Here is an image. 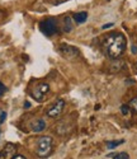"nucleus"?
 <instances>
[{
  "label": "nucleus",
  "instance_id": "obj_21",
  "mask_svg": "<svg viewBox=\"0 0 137 159\" xmlns=\"http://www.w3.org/2000/svg\"><path fill=\"white\" fill-rule=\"evenodd\" d=\"M0 113H2V110H0Z\"/></svg>",
  "mask_w": 137,
  "mask_h": 159
},
{
  "label": "nucleus",
  "instance_id": "obj_15",
  "mask_svg": "<svg viewBox=\"0 0 137 159\" xmlns=\"http://www.w3.org/2000/svg\"><path fill=\"white\" fill-rule=\"evenodd\" d=\"M5 92H7V87H5L2 82H0V97H2V96L5 93Z\"/></svg>",
  "mask_w": 137,
  "mask_h": 159
},
{
  "label": "nucleus",
  "instance_id": "obj_8",
  "mask_svg": "<svg viewBox=\"0 0 137 159\" xmlns=\"http://www.w3.org/2000/svg\"><path fill=\"white\" fill-rule=\"evenodd\" d=\"M74 20L76 23H84L86 19H88V13L86 11H79V13H75L73 16Z\"/></svg>",
  "mask_w": 137,
  "mask_h": 159
},
{
  "label": "nucleus",
  "instance_id": "obj_14",
  "mask_svg": "<svg viewBox=\"0 0 137 159\" xmlns=\"http://www.w3.org/2000/svg\"><path fill=\"white\" fill-rule=\"evenodd\" d=\"M121 111H122V113L123 115H127L128 112H130V106H122V107H121Z\"/></svg>",
  "mask_w": 137,
  "mask_h": 159
},
{
  "label": "nucleus",
  "instance_id": "obj_2",
  "mask_svg": "<svg viewBox=\"0 0 137 159\" xmlns=\"http://www.w3.org/2000/svg\"><path fill=\"white\" fill-rule=\"evenodd\" d=\"M53 150V140L51 136H41L37 140V155L39 158H47Z\"/></svg>",
  "mask_w": 137,
  "mask_h": 159
},
{
  "label": "nucleus",
  "instance_id": "obj_16",
  "mask_svg": "<svg viewBox=\"0 0 137 159\" xmlns=\"http://www.w3.org/2000/svg\"><path fill=\"white\" fill-rule=\"evenodd\" d=\"M5 117H7V112L2 111V113H0V125H2V124L4 122V120H5Z\"/></svg>",
  "mask_w": 137,
  "mask_h": 159
},
{
  "label": "nucleus",
  "instance_id": "obj_11",
  "mask_svg": "<svg viewBox=\"0 0 137 159\" xmlns=\"http://www.w3.org/2000/svg\"><path fill=\"white\" fill-rule=\"evenodd\" d=\"M64 31L65 32H71V30H73V25H71V22H70V18H65V20H64Z\"/></svg>",
  "mask_w": 137,
  "mask_h": 159
},
{
  "label": "nucleus",
  "instance_id": "obj_6",
  "mask_svg": "<svg viewBox=\"0 0 137 159\" xmlns=\"http://www.w3.org/2000/svg\"><path fill=\"white\" fill-rule=\"evenodd\" d=\"M64 107H65V102L62 99H59V101H56V103H55L53 106H51V107L47 110L46 115L48 117H57L64 111Z\"/></svg>",
  "mask_w": 137,
  "mask_h": 159
},
{
  "label": "nucleus",
  "instance_id": "obj_19",
  "mask_svg": "<svg viewBox=\"0 0 137 159\" xmlns=\"http://www.w3.org/2000/svg\"><path fill=\"white\" fill-rule=\"evenodd\" d=\"M28 107H31V103H28V102H27V103L24 104V108H28Z\"/></svg>",
  "mask_w": 137,
  "mask_h": 159
},
{
  "label": "nucleus",
  "instance_id": "obj_9",
  "mask_svg": "<svg viewBox=\"0 0 137 159\" xmlns=\"http://www.w3.org/2000/svg\"><path fill=\"white\" fill-rule=\"evenodd\" d=\"M45 127H46V122L43 120H37V121L32 122V130L34 132H41Z\"/></svg>",
  "mask_w": 137,
  "mask_h": 159
},
{
  "label": "nucleus",
  "instance_id": "obj_5",
  "mask_svg": "<svg viewBox=\"0 0 137 159\" xmlns=\"http://www.w3.org/2000/svg\"><path fill=\"white\" fill-rule=\"evenodd\" d=\"M59 51L65 59H74V57L79 56V50L70 45H61L59 47Z\"/></svg>",
  "mask_w": 137,
  "mask_h": 159
},
{
  "label": "nucleus",
  "instance_id": "obj_1",
  "mask_svg": "<svg viewBox=\"0 0 137 159\" xmlns=\"http://www.w3.org/2000/svg\"><path fill=\"white\" fill-rule=\"evenodd\" d=\"M127 39L123 33H111L103 42V48L108 57L118 59L126 51Z\"/></svg>",
  "mask_w": 137,
  "mask_h": 159
},
{
  "label": "nucleus",
  "instance_id": "obj_18",
  "mask_svg": "<svg viewBox=\"0 0 137 159\" xmlns=\"http://www.w3.org/2000/svg\"><path fill=\"white\" fill-rule=\"evenodd\" d=\"M112 25H113L112 23H109V24H105V25H103V28L105 30V28H109V27H112Z\"/></svg>",
  "mask_w": 137,
  "mask_h": 159
},
{
  "label": "nucleus",
  "instance_id": "obj_4",
  "mask_svg": "<svg viewBox=\"0 0 137 159\" xmlns=\"http://www.w3.org/2000/svg\"><path fill=\"white\" fill-rule=\"evenodd\" d=\"M39 28L46 36H52L57 32V23L53 19H45L39 23Z\"/></svg>",
  "mask_w": 137,
  "mask_h": 159
},
{
  "label": "nucleus",
  "instance_id": "obj_3",
  "mask_svg": "<svg viewBox=\"0 0 137 159\" xmlns=\"http://www.w3.org/2000/svg\"><path fill=\"white\" fill-rule=\"evenodd\" d=\"M50 92V85L47 83H38L31 92V96L36 99V101H43L45 97Z\"/></svg>",
  "mask_w": 137,
  "mask_h": 159
},
{
  "label": "nucleus",
  "instance_id": "obj_10",
  "mask_svg": "<svg viewBox=\"0 0 137 159\" xmlns=\"http://www.w3.org/2000/svg\"><path fill=\"white\" fill-rule=\"evenodd\" d=\"M123 143H125V140H113V141H109V143H107V148L108 149H113V148L118 147V145H121Z\"/></svg>",
  "mask_w": 137,
  "mask_h": 159
},
{
  "label": "nucleus",
  "instance_id": "obj_12",
  "mask_svg": "<svg viewBox=\"0 0 137 159\" xmlns=\"http://www.w3.org/2000/svg\"><path fill=\"white\" fill-rule=\"evenodd\" d=\"M113 159H130V155L125 152H121V153H117L113 155Z\"/></svg>",
  "mask_w": 137,
  "mask_h": 159
},
{
  "label": "nucleus",
  "instance_id": "obj_7",
  "mask_svg": "<svg viewBox=\"0 0 137 159\" xmlns=\"http://www.w3.org/2000/svg\"><path fill=\"white\" fill-rule=\"evenodd\" d=\"M17 153V147L14 144H7L5 147L0 150V159H13Z\"/></svg>",
  "mask_w": 137,
  "mask_h": 159
},
{
  "label": "nucleus",
  "instance_id": "obj_20",
  "mask_svg": "<svg viewBox=\"0 0 137 159\" xmlns=\"http://www.w3.org/2000/svg\"><path fill=\"white\" fill-rule=\"evenodd\" d=\"M135 68H136V70H137V62H136V65H135Z\"/></svg>",
  "mask_w": 137,
  "mask_h": 159
},
{
  "label": "nucleus",
  "instance_id": "obj_13",
  "mask_svg": "<svg viewBox=\"0 0 137 159\" xmlns=\"http://www.w3.org/2000/svg\"><path fill=\"white\" fill-rule=\"evenodd\" d=\"M130 108H132V110H133V112H136V113H137V97H135V98L130 102Z\"/></svg>",
  "mask_w": 137,
  "mask_h": 159
},
{
  "label": "nucleus",
  "instance_id": "obj_17",
  "mask_svg": "<svg viewBox=\"0 0 137 159\" xmlns=\"http://www.w3.org/2000/svg\"><path fill=\"white\" fill-rule=\"evenodd\" d=\"M13 159H25V158H24L23 155H15V157L13 158Z\"/></svg>",
  "mask_w": 137,
  "mask_h": 159
}]
</instances>
